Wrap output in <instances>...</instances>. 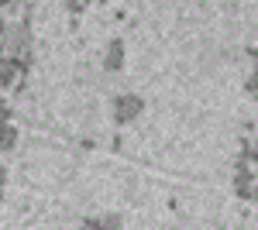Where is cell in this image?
<instances>
[{"label":"cell","instance_id":"4","mask_svg":"<svg viewBox=\"0 0 258 230\" xmlns=\"http://www.w3.org/2000/svg\"><path fill=\"white\" fill-rule=\"evenodd\" d=\"M14 144H18V127H14L11 120H4V124H0V155H7Z\"/></svg>","mask_w":258,"mask_h":230},{"label":"cell","instance_id":"14","mask_svg":"<svg viewBox=\"0 0 258 230\" xmlns=\"http://www.w3.org/2000/svg\"><path fill=\"white\" fill-rule=\"evenodd\" d=\"M255 100H258V93H255Z\"/></svg>","mask_w":258,"mask_h":230},{"label":"cell","instance_id":"3","mask_svg":"<svg viewBox=\"0 0 258 230\" xmlns=\"http://www.w3.org/2000/svg\"><path fill=\"white\" fill-rule=\"evenodd\" d=\"M18 79H24V76L18 72L14 58H11V55H0V90H11Z\"/></svg>","mask_w":258,"mask_h":230},{"label":"cell","instance_id":"2","mask_svg":"<svg viewBox=\"0 0 258 230\" xmlns=\"http://www.w3.org/2000/svg\"><path fill=\"white\" fill-rule=\"evenodd\" d=\"M103 69H107V72H120V69H124V41L120 38H114L107 45V52H103Z\"/></svg>","mask_w":258,"mask_h":230},{"label":"cell","instance_id":"8","mask_svg":"<svg viewBox=\"0 0 258 230\" xmlns=\"http://www.w3.org/2000/svg\"><path fill=\"white\" fill-rule=\"evenodd\" d=\"M4 120H11V107H7V103L0 100V124H4Z\"/></svg>","mask_w":258,"mask_h":230},{"label":"cell","instance_id":"7","mask_svg":"<svg viewBox=\"0 0 258 230\" xmlns=\"http://www.w3.org/2000/svg\"><path fill=\"white\" fill-rule=\"evenodd\" d=\"M244 93H248V96H255V93H258V69L251 72V76H248V83H244Z\"/></svg>","mask_w":258,"mask_h":230},{"label":"cell","instance_id":"13","mask_svg":"<svg viewBox=\"0 0 258 230\" xmlns=\"http://www.w3.org/2000/svg\"><path fill=\"white\" fill-rule=\"evenodd\" d=\"M251 199H255V203H258V192H255V196H251Z\"/></svg>","mask_w":258,"mask_h":230},{"label":"cell","instance_id":"6","mask_svg":"<svg viewBox=\"0 0 258 230\" xmlns=\"http://www.w3.org/2000/svg\"><path fill=\"white\" fill-rule=\"evenodd\" d=\"M86 4H90V0H66V11L76 18V14H83V11H86Z\"/></svg>","mask_w":258,"mask_h":230},{"label":"cell","instance_id":"11","mask_svg":"<svg viewBox=\"0 0 258 230\" xmlns=\"http://www.w3.org/2000/svg\"><path fill=\"white\" fill-rule=\"evenodd\" d=\"M0 7H14V0H0Z\"/></svg>","mask_w":258,"mask_h":230},{"label":"cell","instance_id":"5","mask_svg":"<svg viewBox=\"0 0 258 230\" xmlns=\"http://www.w3.org/2000/svg\"><path fill=\"white\" fill-rule=\"evenodd\" d=\"M124 220L120 216H100V220H83V227L86 230H97V227H120Z\"/></svg>","mask_w":258,"mask_h":230},{"label":"cell","instance_id":"12","mask_svg":"<svg viewBox=\"0 0 258 230\" xmlns=\"http://www.w3.org/2000/svg\"><path fill=\"white\" fill-rule=\"evenodd\" d=\"M0 55H7V52H4V41H0Z\"/></svg>","mask_w":258,"mask_h":230},{"label":"cell","instance_id":"9","mask_svg":"<svg viewBox=\"0 0 258 230\" xmlns=\"http://www.w3.org/2000/svg\"><path fill=\"white\" fill-rule=\"evenodd\" d=\"M4 189H7V169L0 165V199H4Z\"/></svg>","mask_w":258,"mask_h":230},{"label":"cell","instance_id":"1","mask_svg":"<svg viewBox=\"0 0 258 230\" xmlns=\"http://www.w3.org/2000/svg\"><path fill=\"white\" fill-rule=\"evenodd\" d=\"M141 110H145V100L138 93H124L110 103V117H114V124H120V127L124 124H135L141 117Z\"/></svg>","mask_w":258,"mask_h":230},{"label":"cell","instance_id":"10","mask_svg":"<svg viewBox=\"0 0 258 230\" xmlns=\"http://www.w3.org/2000/svg\"><path fill=\"white\" fill-rule=\"evenodd\" d=\"M248 158H251V162L258 165V144H251V151H248Z\"/></svg>","mask_w":258,"mask_h":230}]
</instances>
